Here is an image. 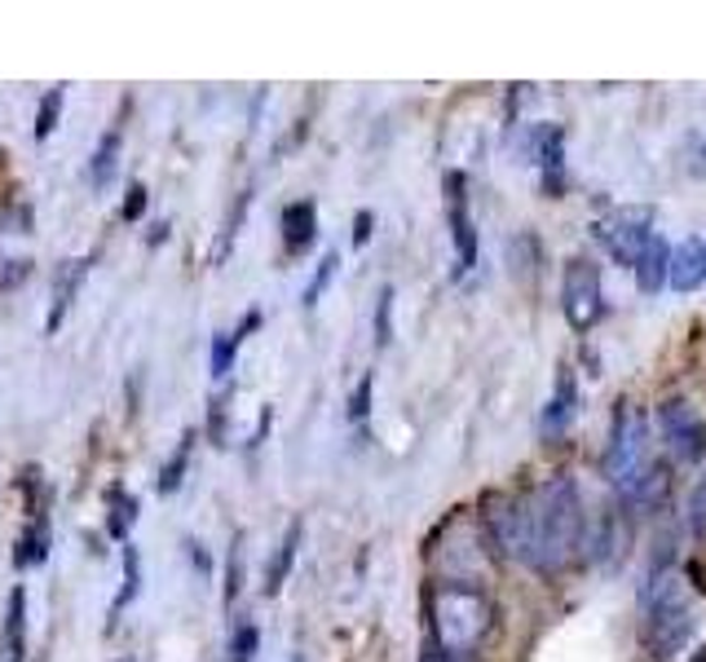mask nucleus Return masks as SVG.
Returning <instances> with one entry per match:
<instances>
[{
    "instance_id": "f257e3e1",
    "label": "nucleus",
    "mask_w": 706,
    "mask_h": 662,
    "mask_svg": "<svg viewBox=\"0 0 706 662\" xmlns=\"http://www.w3.org/2000/svg\"><path fill=\"white\" fill-rule=\"evenodd\" d=\"M482 517L499 552L535 565L539 574L565 569L579 556L587 535L583 500L570 477H552L535 490H516V494H490Z\"/></svg>"
},
{
    "instance_id": "f03ea898",
    "label": "nucleus",
    "mask_w": 706,
    "mask_h": 662,
    "mask_svg": "<svg viewBox=\"0 0 706 662\" xmlns=\"http://www.w3.org/2000/svg\"><path fill=\"white\" fill-rule=\"evenodd\" d=\"M697 627V610H693V592L680 574L658 569L645 592H641V636L654 662H675Z\"/></svg>"
},
{
    "instance_id": "7ed1b4c3",
    "label": "nucleus",
    "mask_w": 706,
    "mask_h": 662,
    "mask_svg": "<svg viewBox=\"0 0 706 662\" xmlns=\"http://www.w3.org/2000/svg\"><path fill=\"white\" fill-rule=\"evenodd\" d=\"M490 601L477 584H460V578H441L428 588V623L433 636L447 658H464L482 645V636L490 632Z\"/></svg>"
},
{
    "instance_id": "20e7f679",
    "label": "nucleus",
    "mask_w": 706,
    "mask_h": 662,
    "mask_svg": "<svg viewBox=\"0 0 706 662\" xmlns=\"http://www.w3.org/2000/svg\"><path fill=\"white\" fill-rule=\"evenodd\" d=\"M654 468V442H649V416L628 402H618L613 410V429H609V446L600 459V473L609 486H618L623 494H632Z\"/></svg>"
},
{
    "instance_id": "39448f33",
    "label": "nucleus",
    "mask_w": 706,
    "mask_h": 662,
    "mask_svg": "<svg viewBox=\"0 0 706 662\" xmlns=\"http://www.w3.org/2000/svg\"><path fill=\"white\" fill-rule=\"evenodd\" d=\"M561 305H565V318L574 331H592L596 318H600V270L596 261L587 257H574L565 261V279H561Z\"/></svg>"
},
{
    "instance_id": "423d86ee",
    "label": "nucleus",
    "mask_w": 706,
    "mask_h": 662,
    "mask_svg": "<svg viewBox=\"0 0 706 662\" xmlns=\"http://www.w3.org/2000/svg\"><path fill=\"white\" fill-rule=\"evenodd\" d=\"M596 238L609 247L613 261H623L636 270L641 253L654 238V208H636V212H613L605 221H596Z\"/></svg>"
},
{
    "instance_id": "0eeeda50",
    "label": "nucleus",
    "mask_w": 706,
    "mask_h": 662,
    "mask_svg": "<svg viewBox=\"0 0 706 662\" xmlns=\"http://www.w3.org/2000/svg\"><path fill=\"white\" fill-rule=\"evenodd\" d=\"M658 429H662V438L671 442V451L680 459H702L706 455V425L693 416L689 402H680V397L662 402L658 406Z\"/></svg>"
},
{
    "instance_id": "6e6552de",
    "label": "nucleus",
    "mask_w": 706,
    "mask_h": 662,
    "mask_svg": "<svg viewBox=\"0 0 706 662\" xmlns=\"http://www.w3.org/2000/svg\"><path fill=\"white\" fill-rule=\"evenodd\" d=\"M447 204H451V234H455V253H460V266L455 274H468L477 266V230H473V217H468V195H464V173H447Z\"/></svg>"
},
{
    "instance_id": "1a4fd4ad",
    "label": "nucleus",
    "mask_w": 706,
    "mask_h": 662,
    "mask_svg": "<svg viewBox=\"0 0 706 662\" xmlns=\"http://www.w3.org/2000/svg\"><path fill=\"white\" fill-rule=\"evenodd\" d=\"M574 410H579V384H574V371L561 367V371H557V393L548 397L544 420H539L544 438H561V433L574 425Z\"/></svg>"
},
{
    "instance_id": "9d476101",
    "label": "nucleus",
    "mask_w": 706,
    "mask_h": 662,
    "mask_svg": "<svg viewBox=\"0 0 706 662\" xmlns=\"http://www.w3.org/2000/svg\"><path fill=\"white\" fill-rule=\"evenodd\" d=\"M702 283H706V238H689V243L671 247L667 287H675V292H697Z\"/></svg>"
},
{
    "instance_id": "9b49d317",
    "label": "nucleus",
    "mask_w": 706,
    "mask_h": 662,
    "mask_svg": "<svg viewBox=\"0 0 706 662\" xmlns=\"http://www.w3.org/2000/svg\"><path fill=\"white\" fill-rule=\"evenodd\" d=\"M0 662H27V588L19 584L5 605V632H0Z\"/></svg>"
},
{
    "instance_id": "f8f14e48",
    "label": "nucleus",
    "mask_w": 706,
    "mask_h": 662,
    "mask_svg": "<svg viewBox=\"0 0 706 662\" xmlns=\"http://www.w3.org/2000/svg\"><path fill=\"white\" fill-rule=\"evenodd\" d=\"M314 238H318V208L309 199L288 204L283 208V247L292 257H301V253H309V247H314Z\"/></svg>"
},
{
    "instance_id": "ddd939ff",
    "label": "nucleus",
    "mask_w": 706,
    "mask_h": 662,
    "mask_svg": "<svg viewBox=\"0 0 706 662\" xmlns=\"http://www.w3.org/2000/svg\"><path fill=\"white\" fill-rule=\"evenodd\" d=\"M667 274H671V243L662 234H654L649 247L641 253V261H636V287L645 296H658L667 287Z\"/></svg>"
},
{
    "instance_id": "4468645a",
    "label": "nucleus",
    "mask_w": 706,
    "mask_h": 662,
    "mask_svg": "<svg viewBox=\"0 0 706 662\" xmlns=\"http://www.w3.org/2000/svg\"><path fill=\"white\" fill-rule=\"evenodd\" d=\"M49 513H40V517H27V526L19 530V539H14V569H36V565H45L49 561Z\"/></svg>"
},
{
    "instance_id": "2eb2a0df",
    "label": "nucleus",
    "mask_w": 706,
    "mask_h": 662,
    "mask_svg": "<svg viewBox=\"0 0 706 662\" xmlns=\"http://www.w3.org/2000/svg\"><path fill=\"white\" fill-rule=\"evenodd\" d=\"M301 535H305V526H301V522H292V526H288V535H283V543L275 548L270 565H265V597H279V592H283L288 574H292V565H296V552H301Z\"/></svg>"
},
{
    "instance_id": "dca6fc26",
    "label": "nucleus",
    "mask_w": 706,
    "mask_h": 662,
    "mask_svg": "<svg viewBox=\"0 0 706 662\" xmlns=\"http://www.w3.org/2000/svg\"><path fill=\"white\" fill-rule=\"evenodd\" d=\"M107 504H111V517H107V535L115 543H129V530L137 526V513H142V500L129 490V486H111L107 490Z\"/></svg>"
},
{
    "instance_id": "f3484780",
    "label": "nucleus",
    "mask_w": 706,
    "mask_h": 662,
    "mask_svg": "<svg viewBox=\"0 0 706 662\" xmlns=\"http://www.w3.org/2000/svg\"><path fill=\"white\" fill-rule=\"evenodd\" d=\"M84 274H88V261H66V270L58 274V287H53V309H49V318H45V336H53V331L62 327V318H66V309H71V301H75L80 283H84Z\"/></svg>"
},
{
    "instance_id": "a211bd4d",
    "label": "nucleus",
    "mask_w": 706,
    "mask_h": 662,
    "mask_svg": "<svg viewBox=\"0 0 706 662\" xmlns=\"http://www.w3.org/2000/svg\"><path fill=\"white\" fill-rule=\"evenodd\" d=\"M137 592H142V552L133 548V543H124V584H120V597L111 601V614H107V632H115V623H120V614L137 601Z\"/></svg>"
},
{
    "instance_id": "6ab92c4d",
    "label": "nucleus",
    "mask_w": 706,
    "mask_h": 662,
    "mask_svg": "<svg viewBox=\"0 0 706 662\" xmlns=\"http://www.w3.org/2000/svg\"><path fill=\"white\" fill-rule=\"evenodd\" d=\"M115 155H120V128H107L94 159H88V182H94V191H107L111 186V173H115Z\"/></svg>"
},
{
    "instance_id": "aec40b11",
    "label": "nucleus",
    "mask_w": 706,
    "mask_h": 662,
    "mask_svg": "<svg viewBox=\"0 0 706 662\" xmlns=\"http://www.w3.org/2000/svg\"><path fill=\"white\" fill-rule=\"evenodd\" d=\"M191 455H195V433H186L182 442H176V451L163 459L159 468V494H176L186 481V468H191Z\"/></svg>"
},
{
    "instance_id": "412c9836",
    "label": "nucleus",
    "mask_w": 706,
    "mask_h": 662,
    "mask_svg": "<svg viewBox=\"0 0 706 662\" xmlns=\"http://www.w3.org/2000/svg\"><path fill=\"white\" fill-rule=\"evenodd\" d=\"M19 494H23V508H27V517L49 513V490H45V477H40V468H36V464H27V468L19 473Z\"/></svg>"
},
{
    "instance_id": "4be33fe9",
    "label": "nucleus",
    "mask_w": 706,
    "mask_h": 662,
    "mask_svg": "<svg viewBox=\"0 0 706 662\" xmlns=\"http://www.w3.org/2000/svg\"><path fill=\"white\" fill-rule=\"evenodd\" d=\"M62 102H66V85H53L45 98H40V111H36V142H45V137H53V128H58V120H62Z\"/></svg>"
},
{
    "instance_id": "5701e85b",
    "label": "nucleus",
    "mask_w": 706,
    "mask_h": 662,
    "mask_svg": "<svg viewBox=\"0 0 706 662\" xmlns=\"http://www.w3.org/2000/svg\"><path fill=\"white\" fill-rule=\"evenodd\" d=\"M239 592H243V535H234L226 552V605H234Z\"/></svg>"
},
{
    "instance_id": "b1692460",
    "label": "nucleus",
    "mask_w": 706,
    "mask_h": 662,
    "mask_svg": "<svg viewBox=\"0 0 706 662\" xmlns=\"http://www.w3.org/2000/svg\"><path fill=\"white\" fill-rule=\"evenodd\" d=\"M336 270H340V257H336V253H327V257L318 261V270H314V279H309V287H305V296H301V305H305V309H314V305L322 301V292H327V283L336 279Z\"/></svg>"
},
{
    "instance_id": "393cba45",
    "label": "nucleus",
    "mask_w": 706,
    "mask_h": 662,
    "mask_svg": "<svg viewBox=\"0 0 706 662\" xmlns=\"http://www.w3.org/2000/svg\"><path fill=\"white\" fill-rule=\"evenodd\" d=\"M260 649V627L256 623H239L230 632V662H252Z\"/></svg>"
},
{
    "instance_id": "a878e982",
    "label": "nucleus",
    "mask_w": 706,
    "mask_h": 662,
    "mask_svg": "<svg viewBox=\"0 0 706 662\" xmlns=\"http://www.w3.org/2000/svg\"><path fill=\"white\" fill-rule=\"evenodd\" d=\"M234 358H239V341H234V331H221V336L212 341V380H230Z\"/></svg>"
},
{
    "instance_id": "bb28decb",
    "label": "nucleus",
    "mask_w": 706,
    "mask_h": 662,
    "mask_svg": "<svg viewBox=\"0 0 706 662\" xmlns=\"http://www.w3.org/2000/svg\"><path fill=\"white\" fill-rule=\"evenodd\" d=\"M393 341V287H380V301H376V345L385 350Z\"/></svg>"
},
{
    "instance_id": "cd10ccee",
    "label": "nucleus",
    "mask_w": 706,
    "mask_h": 662,
    "mask_svg": "<svg viewBox=\"0 0 706 662\" xmlns=\"http://www.w3.org/2000/svg\"><path fill=\"white\" fill-rule=\"evenodd\" d=\"M372 389H376V376L367 371V376L358 380V389H353V402H349V420H353V425H363V420L372 416Z\"/></svg>"
},
{
    "instance_id": "c85d7f7f",
    "label": "nucleus",
    "mask_w": 706,
    "mask_h": 662,
    "mask_svg": "<svg viewBox=\"0 0 706 662\" xmlns=\"http://www.w3.org/2000/svg\"><path fill=\"white\" fill-rule=\"evenodd\" d=\"M146 204H150V191H146L142 182H133V186H129V195H124L120 221H129V225H133V221H142V217H146Z\"/></svg>"
},
{
    "instance_id": "c756f323",
    "label": "nucleus",
    "mask_w": 706,
    "mask_h": 662,
    "mask_svg": "<svg viewBox=\"0 0 706 662\" xmlns=\"http://www.w3.org/2000/svg\"><path fill=\"white\" fill-rule=\"evenodd\" d=\"M243 212H247V191L239 195V204H234V212H230V225H226V243L217 247V261L230 253V243H234V234H239V225H243Z\"/></svg>"
},
{
    "instance_id": "7c9ffc66",
    "label": "nucleus",
    "mask_w": 706,
    "mask_h": 662,
    "mask_svg": "<svg viewBox=\"0 0 706 662\" xmlns=\"http://www.w3.org/2000/svg\"><path fill=\"white\" fill-rule=\"evenodd\" d=\"M689 517H693V530H702V535H706V477H702V486L693 490V504H689Z\"/></svg>"
},
{
    "instance_id": "2f4dec72",
    "label": "nucleus",
    "mask_w": 706,
    "mask_h": 662,
    "mask_svg": "<svg viewBox=\"0 0 706 662\" xmlns=\"http://www.w3.org/2000/svg\"><path fill=\"white\" fill-rule=\"evenodd\" d=\"M27 274H32V261H10L5 270H0V292H5V287H19Z\"/></svg>"
},
{
    "instance_id": "473e14b6",
    "label": "nucleus",
    "mask_w": 706,
    "mask_h": 662,
    "mask_svg": "<svg viewBox=\"0 0 706 662\" xmlns=\"http://www.w3.org/2000/svg\"><path fill=\"white\" fill-rule=\"evenodd\" d=\"M372 225H376V217H372L367 208L353 217V247H367V243H372Z\"/></svg>"
},
{
    "instance_id": "72a5a7b5",
    "label": "nucleus",
    "mask_w": 706,
    "mask_h": 662,
    "mask_svg": "<svg viewBox=\"0 0 706 662\" xmlns=\"http://www.w3.org/2000/svg\"><path fill=\"white\" fill-rule=\"evenodd\" d=\"M186 552H191V561H195L199 578H212V556L204 552V543H199V539H186Z\"/></svg>"
},
{
    "instance_id": "f704fd0d",
    "label": "nucleus",
    "mask_w": 706,
    "mask_h": 662,
    "mask_svg": "<svg viewBox=\"0 0 706 662\" xmlns=\"http://www.w3.org/2000/svg\"><path fill=\"white\" fill-rule=\"evenodd\" d=\"M163 238H168V225H163V221H159V225H155V234H146V243H150V247H159V243H163Z\"/></svg>"
},
{
    "instance_id": "c9c22d12",
    "label": "nucleus",
    "mask_w": 706,
    "mask_h": 662,
    "mask_svg": "<svg viewBox=\"0 0 706 662\" xmlns=\"http://www.w3.org/2000/svg\"><path fill=\"white\" fill-rule=\"evenodd\" d=\"M693 662H706V645H702V649H697V658H693Z\"/></svg>"
},
{
    "instance_id": "e433bc0d",
    "label": "nucleus",
    "mask_w": 706,
    "mask_h": 662,
    "mask_svg": "<svg viewBox=\"0 0 706 662\" xmlns=\"http://www.w3.org/2000/svg\"><path fill=\"white\" fill-rule=\"evenodd\" d=\"M292 662H301V658H292Z\"/></svg>"
}]
</instances>
